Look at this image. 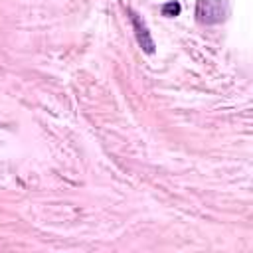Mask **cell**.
<instances>
[{"label":"cell","mask_w":253,"mask_h":253,"mask_svg":"<svg viewBox=\"0 0 253 253\" xmlns=\"http://www.w3.org/2000/svg\"><path fill=\"white\" fill-rule=\"evenodd\" d=\"M160 12H162V16H166V18H174V16H180L182 6H180V2H178V0H170V2L162 4Z\"/></svg>","instance_id":"3957f363"},{"label":"cell","mask_w":253,"mask_h":253,"mask_svg":"<svg viewBox=\"0 0 253 253\" xmlns=\"http://www.w3.org/2000/svg\"><path fill=\"white\" fill-rule=\"evenodd\" d=\"M227 2L225 0H198L196 2V20L206 26L219 24L227 18Z\"/></svg>","instance_id":"6da1fadb"},{"label":"cell","mask_w":253,"mask_h":253,"mask_svg":"<svg viewBox=\"0 0 253 253\" xmlns=\"http://www.w3.org/2000/svg\"><path fill=\"white\" fill-rule=\"evenodd\" d=\"M126 12H128V18H130V22H132L134 38H136L140 49H142L144 53H154V51H156V43H154V40H152V36H150V30H148L146 22H144L134 10L126 8Z\"/></svg>","instance_id":"7a4b0ae2"}]
</instances>
